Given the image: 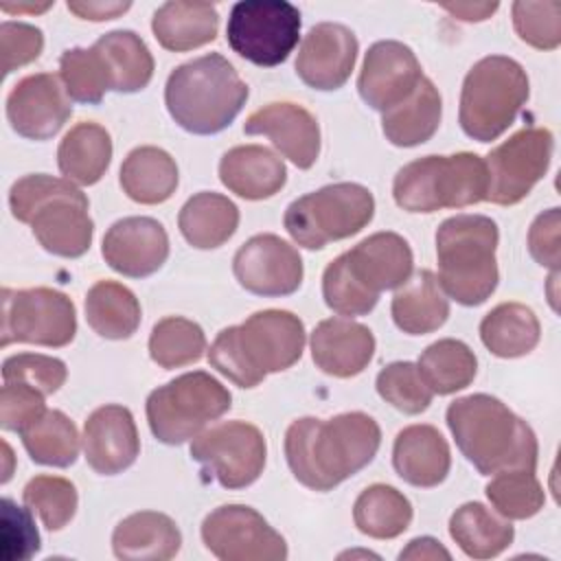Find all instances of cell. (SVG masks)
I'll return each mask as SVG.
<instances>
[{"label": "cell", "mask_w": 561, "mask_h": 561, "mask_svg": "<svg viewBox=\"0 0 561 561\" xmlns=\"http://www.w3.org/2000/svg\"><path fill=\"white\" fill-rule=\"evenodd\" d=\"M381 430L364 412L333 419L305 416L285 434V458L294 478L311 491H331L364 469L377 454Z\"/></svg>", "instance_id": "1"}, {"label": "cell", "mask_w": 561, "mask_h": 561, "mask_svg": "<svg viewBox=\"0 0 561 561\" xmlns=\"http://www.w3.org/2000/svg\"><path fill=\"white\" fill-rule=\"evenodd\" d=\"M447 427L462 456L482 476L537 467L535 432L491 394H469L449 403Z\"/></svg>", "instance_id": "2"}, {"label": "cell", "mask_w": 561, "mask_h": 561, "mask_svg": "<svg viewBox=\"0 0 561 561\" xmlns=\"http://www.w3.org/2000/svg\"><path fill=\"white\" fill-rule=\"evenodd\" d=\"M305 348V324L283 309L252 313L243 324L217 333L208 362L239 388L259 386L265 375L294 366Z\"/></svg>", "instance_id": "3"}, {"label": "cell", "mask_w": 561, "mask_h": 561, "mask_svg": "<svg viewBox=\"0 0 561 561\" xmlns=\"http://www.w3.org/2000/svg\"><path fill=\"white\" fill-rule=\"evenodd\" d=\"M9 206L18 221L31 224L39 245L57 256L77 259L88 252L94 224L88 197L70 182L46 173L24 175L9 191Z\"/></svg>", "instance_id": "4"}, {"label": "cell", "mask_w": 561, "mask_h": 561, "mask_svg": "<svg viewBox=\"0 0 561 561\" xmlns=\"http://www.w3.org/2000/svg\"><path fill=\"white\" fill-rule=\"evenodd\" d=\"M245 99L248 85L219 53H208L178 66L164 88L171 118L182 129L199 136L226 129L245 105Z\"/></svg>", "instance_id": "5"}, {"label": "cell", "mask_w": 561, "mask_h": 561, "mask_svg": "<svg viewBox=\"0 0 561 561\" xmlns=\"http://www.w3.org/2000/svg\"><path fill=\"white\" fill-rule=\"evenodd\" d=\"M497 224L484 215H456L436 232L438 285L465 307L482 305L497 287Z\"/></svg>", "instance_id": "6"}, {"label": "cell", "mask_w": 561, "mask_h": 561, "mask_svg": "<svg viewBox=\"0 0 561 561\" xmlns=\"http://www.w3.org/2000/svg\"><path fill=\"white\" fill-rule=\"evenodd\" d=\"M486 164L469 151L412 160L397 171L392 182L394 202L408 213L473 206L486 199Z\"/></svg>", "instance_id": "7"}, {"label": "cell", "mask_w": 561, "mask_h": 561, "mask_svg": "<svg viewBox=\"0 0 561 561\" xmlns=\"http://www.w3.org/2000/svg\"><path fill=\"white\" fill-rule=\"evenodd\" d=\"M528 101L526 70L511 57L489 55L471 66L460 92V127L478 140L500 138Z\"/></svg>", "instance_id": "8"}, {"label": "cell", "mask_w": 561, "mask_h": 561, "mask_svg": "<svg viewBox=\"0 0 561 561\" xmlns=\"http://www.w3.org/2000/svg\"><path fill=\"white\" fill-rule=\"evenodd\" d=\"M373 215L375 199L366 186L337 182L294 199L285 210L283 224L298 245L320 250L331 241L357 234Z\"/></svg>", "instance_id": "9"}, {"label": "cell", "mask_w": 561, "mask_h": 561, "mask_svg": "<svg viewBox=\"0 0 561 561\" xmlns=\"http://www.w3.org/2000/svg\"><path fill=\"white\" fill-rule=\"evenodd\" d=\"M230 392L204 370H193L156 388L147 397L151 434L164 445L195 438L210 421L230 410Z\"/></svg>", "instance_id": "10"}, {"label": "cell", "mask_w": 561, "mask_h": 561, "mask_svg": "<svg viewBox=\"0 0 561 561\" xmlns=\"http://www.w3.org/2000/svg\"><path fill=\"white\" fill-rule=\"evenodd\" d=\"M300 11L285 0H241L230 9L226 39L256 66H278L296 48Z\"/></svg>", "instance_id": "11"}, {"label": "cell", "mask_w": 561, "mask_h": 561, "mask_svg": "<svg viewBox=\"0 0 561 561\" xmlns=\"http://www.w3.org/2000/svg\"><path fill=\"white\" fill-rule=\"evenodd\" d=\"M77 333L72 300L50 287L2 289L0 346L11 342L37 346H66Z\"/></svg>", "instance_id": "12"}, {"label": "cell", "mask_w": 561, "mask_h": 561, "mask_svg": "<svg viewBox=\"0 0 561 561\" xmlns=\"http://www.w3.org/2000/svg\"><path fill=\"white\" fill-rule=\"evenodd\" d=\"M263 432L245 421H226L199 432L191 443V458L224 489L250 486L265 467Z\"/></svg>", "instance_id": "13"}, {"label": "cell", "mask_w": 561, "mask_h": 561, "mask_svg": "<svg viewBox=\"0 0 561 561\" xmlns=\"http://www.w3.org/2000/svg\"><path fill=\"white\" fill-rule=\"evenodd\" d=\"M554 149V136L543 127H524L497 145L484 160L489 188L486 199L500 206L522 202L546 175Z\"/></svg>", "instance_id": "14"}, {"label": "cell", "mask_w": 561, "mask_h": 561, "mask_svg": "<svg viewBox=\"0 0 561 561\" xmlns=\"http://www.w3.org/2000/svg\"><path fill=\"white\" fill-rule=\"evenodd\" d=\"M206 548L221 561H283L287 543L261 513L243 504H226L202 524Z\"/></svg>", "instance_id": "15"}, {"label": "cell", "mask_w": 561, "mask_h": 561, "mask_svg": "<svg viewBox=\"0 0 561 561\" xmlns=\"http://www.w3.org/2000/svg\"><path fill=\"white\" fill-rule=\"evenodd\" d=\"M232 272L243 289L256 296H289L302 283V259L276 234L248 239L232 259Z\"/></svg>", "instance_id": "16"}, {"label": "cell", "mask_w": 561, "mask_h": 561, "mask_svg": "<svg viewBox=\"0 0 561 561\" xmlns=\"http://www.w3.org/2000/svg\"><path fill=\"white\" fill-rule=\"evenodd\" d=\"M72 103L53 72L28 75L7 96V118L24 138L48 140L70 118Z\"/></svg>", "instance_id": "17"}, {"label": "cell", "mask_w": 561, "mask_h": 561, "mask_svg": "<svg viewBox=\"0 0 561 561\" xmlns=\"http://www.w3.org/2000/svg\"><path fill=\"white\" fill-rule=\"evenodd\" d=\"M421 79V64L412 48L394 39H381L375 42L364 57L357 90L366 105L388 112L403 103Z\"/></svg>", "instance_id": "18"}, {"label": "cell", "mask_w": 561, "mask_h": 561, "mask_svg": "<svg viewBox=\"0 0 561 561\" xmlns=\"http://www.w3.org/2000/svg\"><path fill=\"white\" fill-rule=\"evenodd\" d=\"M357 37L351 28L337 22H320L305 35L296 75L313 90H337L346 83L357 59Z\"/></svg>", "instance_id": "19"}, {"label": "cell", "mask_w": 561, "mask_h": 561, "mask_svg": "<svg viewBox=\"0 0 561 561\" xmlns=\"http://www.w3.org/2000/svg\"><path fill=\"white\" fill-rule=\"evenodd\" d=\"M101 254L114 272L145 278L164 265L169 237L162 224L151 217H125L105 232Z\"/></svg>", "instance_id": "20"}, {"label": "cell", "mask_w": 561, "mask_h": 561, "mask_svg": "<svg viewBox=\"0 0 561 561\" xmlns=\"http://www.w3.org/2000/svg\"><path fill=\"white\" fill-rule=\"evenodd\" d=\"M243 131L250 136H267L298 169H309L318 160L320 127L316 116L302 105L287 101L270 103L245 118Z\"/></svg>", "instance_id": "21"}, {"label": "cell", "mask_w": 561, "mask_h": 561, "mask_svg": "<svg viewBox=\"0 0 561 561\" xmlns=\"http://www.w3.org/2000/svg\"><path fill=\"white\" fill-rule=\"evenodd\" d=\"M140 451L138 430L125 405H101L83 425V454L101 476H116L134 465Z\"/></svg>", "instance_id": "22"}, {"label": "cell", "mask_w": 561, "mask_h": 561, "mask_svg": "<svg viewBox=\"0 0 561 561\" xmlns=\"http://www.w3.org/2000/svg\"><path fill=\"white\" fill-rule=\"evenodd\" d=\"M348 274L370 294L399 289L412 274V250L397 232H375L342 254Z\"/></svg>", "instance_id": "23"}, {"label": "cell", "mask_w": 561, "mask_h": 561, "mask_svg": "<svg viewBox=\"0 0 561 561\" xmlns=\"http://www.w3.org/2000/svg\"><path fill=\"white\" fill-rule=\"evenodd\" d=\"M375 353V335L368 327L346 320L329 318L322 320L311 333V357L313 364L331 377H355L359 375Z\"/></svg>", "instance_id": "24"}, {"label": "cell", "mask_w": 561, "mask_h": 561, "mask_svg": "<svg viewBox=\"0 0 561 561\" xmlns=\"http://www.w3.org/2000/svg\"><path fill=\"white\" fill-rule=\"evenodd\" d=\"M219 180L243 199H267L285 186L287 169L267 147L239 145L221 156Z\"/></svg>", "instance_id": "25"}, {"label": "cell", "mask_w": 561, "mask_h": 561, "mask_svg": "<svg viewBox=\"0 0 561 561\" xmlns=\"http://www.w3.org/2000/svg\"><path fill=\"white\" fill-rule=\"evenodd\" d=\"M392 465L408 484L436 486L449 473V445L434 425H410L394 438Z\"/></svg>", "instance_id": "26"}, {"label": "cell", "mask_w": 561, "mask_h": 561, "mask_svg": "<svg viewBox=\"0 0 561 561\" xmlns=\"http://www.w3.org/2000/svg\"><path fill=\"white\" fill-rule=\"evenodd\" d=\"M180 546L182 535L175 522L158 511H140L125 517L112 535L114 554L127 561H167L178 554Z\"/></svg>", "instance_id": "27"}, {"label": "cell", "mask_w": 561, "mask_h": 561, "mask_svg": "<svg viewBox=\"0 0 561 561\" xmlns=\"http://www.w3.org/2000/svg\"><path fill=\"white\" fill-rule=\"evenodd\" d=\"M151 28L162 48L184 53L217 37L219 13L210 2H164L151 20Z\"/></svg>", "instance_id": "28"}, {"label": "cell", "mask_w": 561, "mask_h": 561, "mask_svg": "<svg viewBox=\"0 0 561 561\" xmlns=\"http://www.w3.org/2000/svg\"><path fill=\"white\" fill-rule=\"evenodd\" d=\"M390 311L394 324L403 333L425 335L445 324L449 316V300L434 272L421 270L399 287Z\"/></svg>", "instance_id": "29"}, {"label": "cell", "mask_w": 561, "mask_h": 561, "mask_svg": "<svg viewBox=\"0 0 561 561\" xmlns=\"http://www.w3.org/2000/svg\"><path fill=\"white\" fill-rule=\"evenodd\" d=\"M440 94L436 85L423 77L414 92L381 116L386 138L397 147H416L427 142L440 125Z\"/></svg>", "instance_id": "30"}, {"label": "cell", "mask_w": 561, "mask_h": 561, "mask_svg": "<svg viewBox=\"0 0 561 561\" xmlns=\"http://www.w3.org/2000/svg\"><path fill=\"white\" fill-rule=\"evenodd\" d=\"M112 160V138L99 123H77L59 142L57 164L66 180L90 186L96 184Z\"/></svg>", "instance_id": "31"}, {"label": "cell", "mask_w": 561, "mask_h": 561, "mask_svg": "<svg viewBox=\"0 0 561 561\" xmlns=\"http://www.w3.org/2000/svg\"><path fill=\"white\" fill-rule=\"evenodd\" d=\"M121 186L138 204H162L178 188V164L160 147H136L121 164Z\"/></svg>", "instance_id": "32"}, {"label": "cell", "mask_w": 561, "mask_h": 561, "mask_svg": "<svg viewBox=\"0 0 561 561\" xmlns=\"http://www.w3.org/2000/svg\"><path fill=\"white\" fill-rule=\"evenodd\" d=\"M178 226L186 243L197 250L224 245L239 226V208L219 193L193 195L178 215Z\"/></svg>", "instance_id": "33"}, {"label": "cell", "mask_w": 561, "mask_h": 561, "mask_svg": "<svg viewBox=\"0 0 561 561\" xmlns=\"http://www.w3.org/2000/svg\"><path fill=\"white\" fill-rule=\"evenodd\" d=\"M110 77V90L138 92L153 77V57L134 31H112L94 42Z\"/></svg>", "instance_id": "34"}, {"label": "cell", "mask_w": 561, "mask_h": 561, "mask_svg": "<svg viewBox=\"0 0 561 561\" xmlns=\"http://www.w3.org/2000/svg\"><path fill=\"white\" fill-rule=\"evenodd\" d=\"M541 327L535 311L522 302H502L480 322L482 344L497 357H522L539 344Z\"/></svg>", "instance_id": "35"}, {"label": "cell", "mask_w": 561, "mask_h": 561, "mask_svg": "<svg viewBox=\"0 0 561 561\" xmlns=\"http://www.w3.org/2000/svg\"><path fill=\"white\" fill-rule=\"evenodd\" d=\"M449 535L471 559H491L504 552L515 537L511 522L500 519L480 502H467L454 511Z\"/></svg>", "instance_id": "36"}, {"label": "cell", "mask_w": 561, "mask_h": 561, "mask_svg": "<svg viewBox=\"0 0 561 561\" xmlns=\"http://www.w3.org/2000/svg\"><path fill=\"white\" fill-rule=\"evenodd\" d=\"M85 320L107 340H127L140 324V302L116 280H99L85 296Z\"/></svg>", "instance_id": "37"}, {"label": "cell", "mask_w": 561, "mask_h": 561, "mask_svg": "<svg viewBox=\"0 0 561 561\" xmlns=\"http://www.w3.org/2000/svg\"><path fill=\"white\" fill-rule=\"evenodd\" d=\"M353 522L373 539H394L410 526L412 504L394 486L370 484L355 500Z\"/></svg>", "instance_id": "38"}, {"label": "cell", "mask_w": 561, "mask_h": 561, "mask_svg": "<svg viewBox=\"0 0 561 561\" xmlns=\"http://www.w3.org/2000/svg\"><path fill=\"white\" fill-rule=\"evenodd\" d=\"M24 449L31 460L46 467H70L79 454V434L75 423L61 410H46L22 432Z\"/></svg>", "instance_id": "39"}, {"label": "cell", "mask_w": 561, "mask_h": 561, "mask_svg": "<svg viewBox=\"0 0 561 561\" xmlns=\"http://www.w3.org/2000/svg\"><path fill=\"white\" fill-rule=\"evenodd\" d=\"M419 370L432 392L451 394L467 388L478 370V359L473 351L454 337L438 340L430 344L419 357Z\"/></svg>", "instance_id": "40"}, {"label": "cell", "mask_w": 561, "mask_h": 561, "mask_svg": "<svg viewBox=\"0 0 561 561\" xmlns=\"http://www.w3.org/2000/svg\"><path fill=\"white\" fill-rule=\"evenodd\" d=\"M206 351L202 327L188 318L169 316L153 324L149 337V355L162 368H180L193 364Z\"/></svg>", "instance_id": "41"}, {"label": "cell", "mask_w": 561, "mask_h": 561, "mask_svg": "<svg viewBox=\"0 0 561 561\" xmlns=\"http://www.w3.org/2000/svg\"><path fill=\"white\" fill-rule=\"evenodd\" d=\"M484 491L493 508L506 519H528L537 515L546 502L539 480L526 469L500 471Z\"/></svg>", "instance_id": "42"}, {"label": "cell", "mask_w": 561, "mask_h": 561, "mask_svg": "<svg viewBox=\"0 0 561 561\" xmlns=\"http://www.w3.org/2000/svg\"><path fill=\"white\" fill-rule=\"evenodd\" d=\"M59 77L72 101L96 105L110 90L103 59L92 48H68L59 57Z\"/></svg>", "instance_id": "43"}, {"label": "cell", "mask_w": 561, "mask_h": 561, "mask_svg": "<svg viewBox=\"0 0 561 561\" xmlns=\"http://www.w3.org/2000/svg\"><path fill=\"white\" fill-rule=\"evenodd\" d=\"M24 504L35 511L48 530H61L77 511V489L59 476H35L22 491Z\"/></svg>", "instance_id": "44"}, {"label": "cell", "mask_w": 561, "mask_h": 561, "mask_svg": "<svg viewBox=\"0 0 561 561\" xmlns=\"http://www.w3.org/2000/svg\"><path fill=\"white\" fill-rule=\"evenodd\" d=\"M377 392L403 414H421L432 403V388L412 362H392L377 375Z\"/></svg>", "instance_id": "45"}, {"label": "cell", "mask_w": 561, "mask_h": 561, "mask_svg": "<svg viewBox=\"0 0 561 561\" xmlns=\"http://www.w3.org/2000/svg\"><path fill=\"white\" fill-rule=\"evenodd\" d=\"M513 26L526 44L552 50L561 44V2L517 0L513 4Z\"/></svg>", "instance_id": "46"}, {"label": "cell", "mask_w": 561, "mask_h": 561, "mask_svg": "<svg viewBox=\"0 0 561 561\" xmlns=\"http://www.w3.org/2000/svg\"><path fill=\"white\" fill-rule=\"evenodd\" d=\"M322 296L329 309L340 316H364L375 309L379 296L366 291L346 270L344 259L331 261L322 274Z\"/></svg>", "instance_id": "47"}, {"label": "cell", "mask_w": 561, "mask_h": 561, "mask_svg": "<svg viewBox=\"0 0 561 561\" xmlns=\"http://www.w3.org/2000/svg\"><path fill=\"white\" fill-rule=\"evenodd\" d=\"M66 364L50 355L18 353L4 359L2 379L4 383H26L42 394L57 392L66 381Z\"/></svg>", "instance_id": "48"}, {"label": "cell", "mask_w": 561, "mask_h": 561, "mask_svg": "<svg viewBox=\"0 0 561 561\" xmlns=\"http://www.w3.org/2000/svg\"><path fill=\"white\" fill-rule=\"evenodd\" d=\"M28 511L9 497L0 502V557L4 561H26L39 550V535Z\"/></svg>", "instance_id": "49"}, {"label": "cell", "mask_w": 561, "mask_h": 561, "mask_svg": "<svg viewBox=\"0 0 561 561\" xmlns=\"http://www.w3.org/2000/svg\"><path fill=\"white\" fill-rule=\"evenodd\" d=\"M42 48H44V35L37 26L26 22H11V20L0 24L2 75H11L15 68L35 61Z\"/></svg>", "instance_id": "50"}, {"label": "cell", "mask_w": 561, "mask_h": 561, "mask_svg": "<svg viewBox=\"0 0 561 561\" xmlns=\"http://www.w3.org/2000/svg\"><path fill=\"white\" fill-rule=\"evenodd\" d=\"M44 397L39 390L26 383H4L0 392V425L7 432H22L37 421L44 412Z\"/></svg>", "instance_id": "51"}, {"label": "cell", "mask_w": 561, "mask_h": 561, "mask_svg": "<svg viewBox=\"0 0 561 561\" xmlns=\"http://www.w3.org/2000/svg\"><path fill=\"white\" fill-rule=\"evenodd\" d=\"M559 208H548L541 213L530 230H528V250L530 256L543 265L550 267L552 272H559V261H561V245H559Z\"/></svg>", "instance_id": "52"}, {"label": "cell", "mask_w": 561, "mask_h": 561, "mask_svg": "<svg viewBox=\"0 0 561 561\" xmlns=\"http://www.w3.org/2000/svg\"><path fill=\"white\" fill-rule=\"evenodd\" d=\"M66 7L81 20L103 22V20H114V18L123 15L131 4L129 2H92V0H88V2H68Z\"/></svg>", "instance_id": "53"}, {"label": "cell", "mask_w": 561, "mask_h": 561, "mask_svg": "<svg viewBox=\"0 0 561 561\" xmlns=\"http://www.w3.org/2000/svg\"><path fill=\"white\" fill-rule=\"evenodd\" d=\"M399 559H445L449 561L451 554L440 546V541L432 537H416L408 543L405 550H401Z\"/></svg>", "instance_id": "54"}, {"label": "cell", "mask_w": 561, "mask_h": 561, "mask_svg": "<svg viewBox=\"0 0 561 561\" xmlns=\"http://www.w3.org/2000/svg\"><path fill=\"white\" fill-rule=\"evenodd\" d=\"M445 11L456 15L465 22H482L495 13L497 2H456V4H443Z\"/></svg>", "instance_id": "55"}, {"label": "cell", "mask_w": 561, "mask_h": 561, "mask_svg": "<svg viewBox=\"0 0 561 561\" xmlns=\"http://www.w3.org/2000/svg\"><path fill=\"white\" fill-rule=\"evenodd\" d=\"M48 7H50L48 2L42 4V7H37V4H18V7H13V4H2L4 11H44V9H48Z\"/></svg>", "instance_id": "56"}, {"label": "cell", "mask_w": 561, "mask_h": 561, "mask_svg": "<svg viewBox=\"0 0 561 561\" xmlns=\"http://www.w3.org/2000/svg\"><path fill=\"white\" fill-rule=\"evenodd\" d=\"M2 449H4V454H7V462H9V460H11V449H9V445H7V443H2ZM9 478H11V469L7 467V471L2 473V482H7Z\"/></svg>", "instance_id": "57"}]
</instances>
